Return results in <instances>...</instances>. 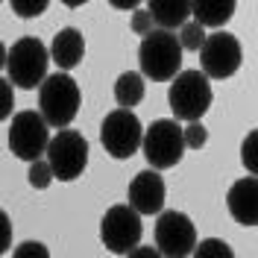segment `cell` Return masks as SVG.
I'll list each match as a JSON object with an SVG mask.
<instances>
[{
    "label": "cell",
    "mask_w": 258,
    "mask_h": 258,
    "mask_svg": "<svg viewBox=\"0 0 258 258\" xmlns=\"http://www.w3.org/2000/svg\"><path fill=\"white\" fill-rule=\"evenodd\" d=\"M182 144H185V150H203L209 144V129L203 126V120L182 126Z\"/></svg>",
    "instance_id": "21"
},
{
    "label": "cell",
    "mask_w": 258,
    "mask_h": 258,
    "mask_svg": "<svg viewBox=\"0 0 258 258\" xmlns=\"http://www.w3.org/2000/svg\"><path fill=\"white\" fill-rule=\"evenodd\" d=\"M141 138H144V126L135 112L114 109L100 123V144L106 147L112 159H132L141 150Z\"/></svg>",
    "instance_id": "7"
},
{
    "label": "cell",
    "mask_w": 258,
    "mask_h": 258,
    "mask_svg": "<svg viewBox=\"0 0 258 258\" xmlns=\"http://www.w3.org/2000/svg\"><path fill=\"white\" fill-rule=\"evenodd\" d=\"M50 141V126L44 123V117L38 112H18L12 117V126H9V147L18 159L24 161H38L44 159V150Z\"/></svg>",
    "instance_id": "11"
},
{
    "label": "cell",
    "mask_w": 258,
    "mask_h": 258,
    "mask_svg": "<svg viewBox=\"0 0 258 258\" xmlns=\"http://www.w3.org/2000/svg\"><path fill=\"white\" fill-rule=\"evenodd\" d=\"M138 64H141V77L153 82H170L182 71V47H179L176 32L156 30L147 32L138 47Z\"/></svg>",
    "instance_id": "3"
},
{
    "label": "cell",
    "mask_w": 258,
    "mask_h": 258,
    "mask_svg": "<svg viewBox=\"0 0 258 258\" xmlns=\"http://www.w3.org/2000/svg\"><path fill=\"white\" fill-rule=\"evenodd\" d=\"M200 62H203L206 80H229L238 74L243 62L241 41L226 30L211 32V35H206V44L200 47Z\"/></svg>",
    "instance_id": "8"
},
{
    "label": "cell",
    "mask_w": 258,
    "mask_h": 258,
    "mask_svg": "<svg viewBox=\"0 0 258 258\" xmlns=\"http://www.w3.org/2000/svg\"><path fill=\"white\" fill-rule=\"evenodd\" d=\"M255 141H258V135H255V132H249V135L243 138V144H241V161L246 164L249 176H255V170H258V161H255Z\"/></svg>",
    "instance_id": "23"
},
{
    "label": "cell",
    "mask_w": 258,
    "mask_h": 258,
    "mask_svg": "<svg viewBox=\"0 0 258 258\" xmlns=\"http://www.w3.org/2000/svg\"><path fill=\"white\" fill-rule=\"evenodd\" d=\"M82 91L71 74H50L38 85V114L53 129H68L80 114Z\"/></svg>",
    "instance_id": "1"
},
{
    "label": "cell",
    "mask_w": 258,
    "mask_h": 258,
    "mask_svg": "<svg viewBox=\"0 0 258 258\" xmlns=\"http://www.w3.org/2000/svg\"><path fill=\"white\" fill-rule=\"evenodd\" d=\"M47 53H50V59L59 64V71L68 74V71H74L82 62V56H85V38H82V32L77 27H62L53 35V44H50Z\"/></svg>",
    "instance_id": "14"
},
{
    "label": "cell",
    "mask_w": 258,
    "mask_h": 258,
    "mask_svg": "<svg viewBox=\"0 0 258 258\" xmlns=\"http://www.w3.org/2000/svg\"><path fill=\"white\" fill-rule=\"evenodd\" d=\"M147 12L153 18L156 30L173 32L176 27L188 24V18H191V3H185V0H153V3L147 6Z\"/></svg>",
    "instance_id": "15"
},
{
    "label": "cell",
    "mask_w": 258,
    "mask_h": 258,
    "mask_svg": "<svg viewBox=\"0 0 258 258\" xmlns=\"http://www.w3.org/2000/svg\"><path fill=\"white\" fill-rule=\"evenodd\" d=\"M226 206H229V214L235 217V223L252 229L258 223V179H238L226 194Z\"/></svg>",
    "instance_id": "13"
},
{
    "label": "cell",
    "mask_w": 258,
    "mask_h": 258,
    "mask_svg": "<svg viewBox=\"0 0 258 258\" xmlns=\"http://www.w3.org/2000/svg\"><path fill=\"white\" fill-rule=\"evenodd\" d=\"M144 94H147V82L138 71H123L114 82V100L126 112H132V106H138L144 100Z\"/></svg>",
    "instance_id": "17"
},
{
    "label": "cell",
    "mask_w": 258,
    "mask_h": 258,
    "mask_svg": "<svg viewBox=\"0 0 258 258\" xmlns=\"http://www.w3.org/2000/svg\"><path fill=\"white\" fill-rule=\"evenodd\" d=\"M164 194H167V188H164V179H161L159 170H141V173H135V179L129 182V209L135 211L138 217H144V214H161V209H164Z\"/></svg>",
    "instance_id": "12"
},
{
    "label": "cell",
    "mask_w": 258,
    "mask_h": 258,
    "mask_svg": "<svg viewBox=\"0 0 258 258\" xmlns=\"http://www.w3.org/2000/svg\"><path fill=\"white\" fill-rule=\"evenodd\" d=\"M12 106H15V88L9 80L0 77V120H6L12 114Z\"/></svg>",
    "instance_id": "25"
},
{
    "label": "cell",
    "mask_w": 258,
    "mask_h": 258,
    "mask_svg": "<svg viewBox=\"0 0 258 258\" xmlns=\"http://www.w3.org/2000/svg\"><path fill=\"white\" fill-rule=\"evenodd\" d=\"M206 35H209V32L203 30L200 24H194V21L182 24V27H179V35H176L182 53H185V50H197V53H200V47L206 44Z\"/></svg>",
    "instance_id": "19"
},
{
    "label": "cell",
    "mask_w": 258,
    "mask_h": 258,
    "mask_svg": "<svg viewBox=\"0 0 258 258\" xmlns=\"http://www.w3.org/2000/svg\"><path fill=\"white\" fill-rule=\"evenodd\" d=\"M27 182H30L35 191H44V188H50L53 185V170H50V164L44 159L32 161L30 170H27Z\"/></svg>",
    "instance_id": "20"
},
{
    "label": "cell",
    "mask_w": 258,
    "mask_h": 258,
    "mask_svg": "<svg viewBox=\"0 0 258 258\" xmlns=\"http://www.w3.org/2000/svg\"><path fill=\"white\" fill-rule=\"evenodd\" d=\"M211 100H214V91H211V82L203 77V71H179L170 80L167 103L176 123L179 120L200 123L203 114L211 109Z\"/></svg>",
    "instance_id": "2"
},
{
    "label": "cell",
    "mask_w": 258,
    "mask_h": 258,
    "mask_svg": "<svg viewBox=\"0 0 258 258\" xmlns=\"http://www.w3.org/2000/svg\"><path fill=\"white\" fill-rule=\"evenodd\" d=\"M44 161L53 170V179L74 182L88 167V141L77 129H59L56 135H50L47 150H44Z\"/></svg>",
    "instance_id": "5"
},
{
    "label": "cell",
    "mask_w": 258,
    "mask_h": 258,
    "mask_svg": "<svg viewBox=\"0 0 258 258\" xmlns=\"http://www.w3.org/2000/svg\"><path fill=\"white\" fill-rule=\"evenodd\" d=\"M191 258H235V252L223 238H206V241H197Z\"/></svg>",
    "instance_id": "18"
},
{
    "label": "cell",
    "mask_w": 258,
    "mask_h": 258,
    "mask_svg": "<svg viewBox=\"0 0 258 258\" xmlns=\"http://www.w3.org/2000/svg\"><path fill=\"white\" fill-rule=\"evenodd\" d=\"M126 258H161V255L156 252V246H135Z\"/></svg>",
    "instance_id": "28"
},
{
    "label": "cell",
    "mask_w": 258,
    "mask_h": 258,
    "mask_svg": "<svg viewBox=\"0 0 258 258\" xmlns=\"http://www.w3.org/2000/svg\"><path fill=\"white\" fill-rule=\"evenodd\" d=\"M141 235H144L141 217L129 209L126 203L112 206L100 220V241L106 243V249L114 252V255H129L135 246H141Z\"/></svg>",
    "instance_id": "9"
},
{
    "label": "cell",
    "mask_w": 258,
    "mask_h": 258,
    "mask_svg": "<svg viewBox=\"0 0 258 258\" xmlns=\"http://www.w3.org/2000/svg\"><path fill=\"white\" fill-rule=\"evenodd\" d=\"M6 56H9V50H6V44H3V41H0V71L6 68Z\"/></svg>",
    "instance_id": "29"
},
{
    "label": "cell",
    "mask_w": 258,
    "mask_h": 258,
    "mask_svg": "<svg viewBox=\"0 0 258 258\" xmlns=\"http://www.w3.org/2000/svg\"><path fill=\"white\" fill-rule=\"evenodd\" d=\"M47 64H50V53L41 38H35V35L18 38L9 50V56H6V71H9L12 88L32 91L35 85H41L44 77H47Z\"/></svg>",
    "instance_id": "4"
},
{
    "label": "cell",
    "mask_w": 258,
    "mask_h": 258,
    "mask_svg": "<svg viewBox=\"0 0 258 258\" xmlns=\"http://www.w3.org/2000/svg\"><path fill=\"white\" fill-rule=\"evenodd\" d=\"M132 32L135 35H147V32H153V18H150V12L147 9H138L135 15H132Z\"/></svg>",
    "instance_id": "26"
},
{
    "label": "cell",
    "mask_w": 258,
    "mask_h": 258,
    "mask_svg": "<svg viewBox=\"0 0 258 258\" xmlns=\"http://www.w3.org/2000/svg\"><path fill=\"white\" fill-rule=\"evenodd\" d=\"M141 153L150 161V170H167L176 167L182 156H185V144H182V126L173 117H161L153 120L144 129L141 138Z\"/></svg>",
    "instance_id": "6"
},
{
    "label": "cell",
    "mask_w": 258,
    "mask_h": 258,
    "mask_svg": "<svg viewBox=\"0 0 258 258\" xmlns=\"http://www.w3.org/2000/svg\"><path fill=\"white\" fill-rule=\"evenodd\" d=\"M47 9V0H12V12L21 18H38Z\"/></svg>",
    "instance_id": "22"
},
{
    "label": "cell",
    "mask_w": 258,
    "mask_h": 258,
    "mask_svg": "<svg viewBox=\"0 0 258 258\" xmlns=\"http://www.w3.org/2000/svg\"><path fill=\"white\" fill-rule=\"evenodd\" d=\"M12 246V220H9V214L0 209V255L6 252Z\"/></svg>",
    "instance_id": "27"
},
{
    "label": "cell",
    "mask_w": 258,
    "mask_h": 258,
    "mask_svg": "<svg viewBox=\"0 0 258 258\" xmlns=\"http://www.w3.org/2000/svg\"><path fill=\"white\" fill-rule=\"evenodd\" d=\"M235 3L232 0H200V3H191V18L194 24H200L203 30L206 27H214V30H223L226 24L235 15Z\"/></svg>",
    "instance_id": "16"
},
{
    "label": "cell",
    "mask_w": 258,
    "mask_h": 258,
    "mask_svg": "<svg viewBox=\"0 0 258 258\" xmlns=\"http://www.w3.org/2000/svg\"><path fill=\"white\" fill-rule=\"evenodd\" d=\"M12 258H50V249L41 241H24L21 246H15Z\"/></svg>",
    "instance_id": "24"
},
{
    "label": "cell",
    "mask_w": 258,
    "mask_h": 258,
    "mask_svg": "<svg viewBox=\"0 0 258 258\" xmlns=\"http://www.w3.org/2000/svg\"><path fill=\"white\" fill-rule=\"evenodd\" d=\"M197 246V226L185 211H161L156 223V252L161 258H188Z\"/></svg>",
    "instance_id": "10"
}]
</instances>
